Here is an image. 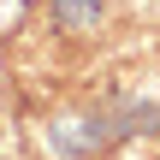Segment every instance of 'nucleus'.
I'll return each mask as SVG.
<instances>
[]
</instances>
